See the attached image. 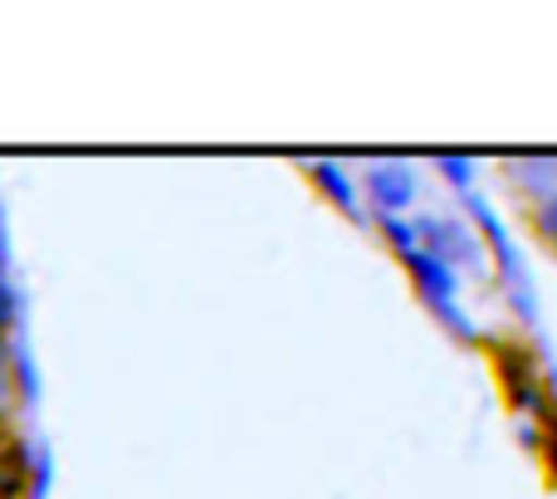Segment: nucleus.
<instances>
[{
	"label": "nucleus",
	"mask_w": 557,
	"mask_h": 499,
	"mask_svg": "<svg viewBox=\"0 0 557 499\" xmlns=\"http://www.w3.org/2000/svg\"><path fill=\"white\" fill-rule=\"evenodd\" d=\"M367 196H372V202L382 206L386 216L401 211V206H411V196H416L411 167H401V162H376V167H367Z\"/></svg>",
	"instance_id": "f257e3e1"
},
{
	"label": "nucleus",
	"mask_w": 557,
	"mask_h": 499,
	"mask_svg": "<svg viewBox=\"0 0 557 499\" xmlns=\"http://www.w3.org/2000/svg\"><path fill=\"white\" fill-rule=\"evenodd\" d=\"M509 177L513 182H529L523 192H529L533 202H548V196L557 192V162H539V157H529V162H513Z\"/></svg>",
	"instance_id": "f03ea898"
},
{
	"label": "nucleus",
	"mask_w": 557,
	"mask_h": 499,
	"mask_svg": "<svg viewBox=\"0 0 557 499\" xmlns=\"http://www.w3.org/2000/svg\"><path fill=\"white\" fill-rule=\"evenodd\" d=\"M533 231H539L543 241H548V245L557 249V192L548 196V202L533 206Z\"/></svg>",
	"instance_id": "7ed1b4c3"
},
{
	"label": "nucleus",
	"mask_w": 557,
	"mask_h": 499,
	"mask_svg": "<svg viewBox=\"0 0 557 499\" xmlns=\"http://www.w3.org/2000/svg\"><path fill=\"white\" fill-rule=\"evenodd\" d=\"M15 318H20V299H15V289H10V284H0V338H10V328H15Z\"/></svg>",
	"instance_id": "20e7f679"
},
{
	"label": "nucleus",
	"mask_w": 557,
	"mask_h": 499,
	"mask_svg": "<svg viewBox=\"0 0 557 499\" xmlns=\"http://www.w3.org/2000/svg\"><path fill=\"white\" fill-rule=\"evenodd\" d=\"M10 367H15V343H10V338H0V387L10 382Z\"/></svg>",
	"instance_id": "39448f33"
},
{
	"label": "nucleus",
	"mask_w": 557,
	"mask_h": 499,
	"mask_svg": "<svg viewBox=\"0 0 557 499\" xmlns=\"http://www.w3.org/2000/svg\"><path fill=\"white\" fill-rule=\"evenodd\" d=\"M15 446V431H10V412L0 406V461H5V451Z\"/></svg>",
	"instance_id": "423d86ee"
}]
</instances>
